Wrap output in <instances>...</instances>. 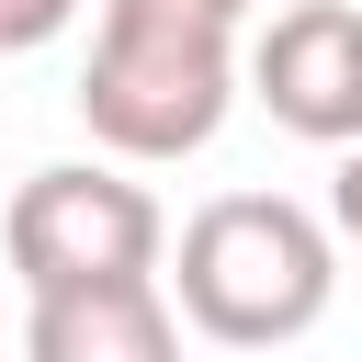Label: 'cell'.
Wrapping results in <instances>:
<instances>
[{
  "label": "cell",
  "mask_w": 362,
  "mask_h": 362,
  "mask_svg": "<svg viewBox=\"0 0 362 362\" xmlns=\"http://www.w3.org/2000/svg\"><path fill=\"white\" fill-rule=\"evenodd\" d=\"M238 113V11L226 0H102L90 68H79V124L124 170H170L215 147Z\"/></svg>",
  "instance_id": "1"
},
{
  "label": "cell",
  "mask_w": 362,
  "mask_h": 362,
  "mask_svg": "<svg viewBox=\"0 0 362 362\" xmlns=\"http://www.w3.org/2000/svg\"><path fill=\"white\" fill-rule=\"evenodd\" d=\"M158 294L215 351H294L339 294V238L294 192H215L158 260Z\"/></svg>",
  "instance_id": "2"
},
{
  "label": "cell",
  "mask_w": 362,
  "mask_h": 362,
  "mask_svg": "<svg viewBox=\"0 0 362 362\" xmlns=\"http://www.w3.org/2000/svg\"><path fill=\"white\" fill-rule=\"evenodd\" d=\"M0 249H11L23 305H34V294H90V283H158L170 215H158V192H147L124 158H45V170L11 192Z\"/></svg>",
  "instance_id": "3"
},
{
  "label": "cell",
  "mask_w": 362,
  "mask_h": 362,
  "mask_svg": "<svg viewBox=\"0 0 362 362\" xmlns=\"http://www.w3.org/2000/svg\"><path fill=\"white\" fill-rule=\"evenodd\" d=\"M249 102L305 147H362V0H294L238 57Z\"/></svg>",
  "instance_id": "4"
},
{
  "label": "cell",
  "mask_w": 362,
  "mask_h": 362,
  "mask_svg": "<svg viewBox=\"0 0 362 362\" xmlns=\"http://www.w3.org/2000/svg\"><path fill=\"white\" fill-rule=\"evenodd\" d=\"M23 362H181V317L158 283H90L23 305Z\"/></svg>",
  "instance_id": "5"
},
{
  "label": "cell",
  "mask_w": 362,
  "mask_h": 362,
  "mask_svg": "<svg viewBox=\"0 0 362 362\" xmlns=\"http://www.w3.org/2000/svg\"><path fill=\"white\" fill-rule=\"evenodd\" d=\"M79 23V0H0V57H34Z\"/></svg>",
  "instance_id": "6"
},
{
  "label": "cell",
  "mask_w": 362,
  "mask_h": 362,
  "mask_svg": "<svg viewBox=\"0 0 362 362\" xmlns=\"http://www.w3.org/2000/svg\"><path fill=\"white\" fill-rule=\"evenodd\" d=\"M328 238L362 249V147H339V181H328Z\"/></svg>",
  "instance_id": "7"
},
{
  "label": "cell",
  "mask_w": 362,
  "mask_h": 362,
  "mask_svg": "<svg viewBox=\"0 0 362 362\" xmlns=\"http://www.w3.org/2000/svg\"><path fill=\"white\" fill-rule=\"evenodd\" d=\"M226 11H249V0H226Z\"/></svg>",
  "instance_id": "8"
}]
</instances>
